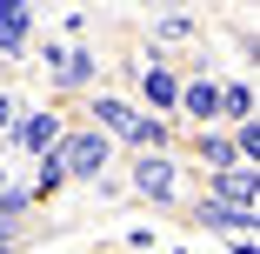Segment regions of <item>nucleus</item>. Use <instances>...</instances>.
<instances>
[{"mask_svg":"<svg viewBox=\"0 0 260 254\" xmlns=\"http://www.w3.org/2000/svg\"><path fill=\"white\" fill-rule=\"evenodd\" d=\"M54 161H60L74 181H100V167H107V134H93V127H74V134H60Z\"/></svg>","mask_w":260,"mask_h":254,"instance_id":"1","label":"nucleus"},{"mask_svg":"<svg viewBox=\"0 0 260 254\" xmlns=\"http://www.w3.org/2000/svg\"><path fill=\"white\" fill-rule=\"evenodd\" d=\"M47 74H54V87H93L100 61H93V47H47Z\"/></svg>","mask_w":260,"mask_h":254,"instance_id":"2","label":"nucleus"},{"mask_svg":"<svg viewBox=\"0 0 260 254\" xmlns=\"http://www.w3.org/2000/svg\"><path fill=\"white\" fill-rule=\"evenodd\" d=\"M134 194H147V201H174V194H180L174 161H167V154H140V161H134Z\"/></svg>","mask_w":260,"mask_h":254,"instance_id":"3","label":"nucleus"},{"mask_svg":"<svg viewBox=\"0 0 260 254\" xmlns=\"http://www.w3.org/2000/svg\"><path fill=\"white\" fill-rule=\"evenodd\" d=\"M193 221H200V228H214V234H234V241H240V234H253L260 214H253V208H227V201H200Z\"/></svg>","mask_w":260,"mask_h":254,"instance_id":"4","label":"nucleus"},{"mask_svg":"<svg viewBox=\"0 0 260 254\" xmlns=\"http://www.w3.org/2000/svg\"><path fill=\"white\" fill-rule=\"evenodd\" d=\"M207 201L253 208V201H260V167H227V174H214V194H207Z\"/></svg>","mask_w":260,"mask_h":254,"instance_id":"5","label":"nucleus"},{"mask_svg":"<svg viewBox=\"0 0 260 254\" xmlns=\"http://www.w3.org/2000/svg\"><path fill=\"white\" fill-rule=\"evenodd\" d=\"M14 140L34 147V154H54V147H60V121L54 114H27V121H14Z\"/></svg>","mask_w":260,"mask_h":254,"instance_id":"6","label":"nucleus"},{"mask_svg":"<svg viewBox=\"0 0 260 254\" xmlns=\"http://www.w3.org/2000/svg\"><path fill=\"white\" fill-rule=\"evenodd\" d=\"M27 27H34V7H27V0H0V54H20Z\"/></svg>","mask_w":260,"mask_h":254,"instance_id":"7","label":"nucleus"},{"mask_svg":"<svg viewBox=\"0 0 260 254\" xmlns=\"http://www.w3.org/2000/svg\"><path fill=\"white\" fill-rule=\"evenodd\" d=\"M140 87H147V100H153V107H174V100H180V80H174L160 61H140Z\"/></svg>","mask_w":260,"mask_h":254,"instance_id":"8","label":"nucleus"},{"mask_svg":"<svg viewBox=\"0 0 260 254\" xmlns=\"http://www.w3.org/2000/svg\"><path fill=\"white\" fill-rule=\"evenodd\" d=\"M174 107H187L193 121H214V114H220V87H214V80H193V87H180Z\"/></svg>","mask_w":260,"mask_h":254,"instance_id":"9","label":"nucleus"},{"mask_svg":"<svg viewBox=\"0 0 260 254\" xmlns=\"http://www.w3.org/2000/svg\"><path fill=\"white\" fill-rule=\"evenodd\" d=\"M200 161L214 167V174H227V167H240V154H234V140H227V134H200Z\"/></svg>","mask_w":260,"mask_h":254,"instance_id":"10","label":"nucleus"},{"mask_svg":"<svg viewBox=\"0 0 260 254\" xmlns=\"http://www.w3.org/2000/svg\"><path fill=\"white\" fill-rule=\"evenodd\" d=\"M60 181H67V167H60L54 154H40V174H34V187H27V194H34V201H47V194H54Z\"/></svg>","mask_w":260,"mask_h":254,"instance_id":"11","label":"nucleus"},{"mask_svg":"<svg viewBox=\"0 0 260 254\" xmlns=\"http://www.w3.org/2000/svg\"><path fill=\"white\" fill-rule=\"evenodd\" d=\"M220 114H227V121H253V94H247L240 80H234V87H220Z\"/></svg>","mask_w":260,"mask_h":254,"instance_id":"12","label":"nucleus"},{"mask_svg":"<svg viewBox=\"0 0 260 254\" xmlns=\"http://www.w3.org/2000/svg\"><path fill=\"white\" fill-rule=\"evenodd\" d=\"M27 208H34V194H27V187H7V194H0V221H7V228H20Z\"/></svg>","mask_w":260,"mask_h":254,"instance_id":"13","label":"nucleus"},{"mask_svg":"<svg viewBox=\"0 0 260 254\" xmlns=\"http://www.w3.org/2000/svg\"><path fill=\"white\" fill-rule=\"evenodd\" d=\"M14 121H20V100H14V94H0V134H14Z\"/></svg>","mask_w":260,"mask_h":254,"instance_id":"14","label":"nucleus"},{"mask_svg":"<svg viewBox=\"0 0 260 254\" xmlns=\"http://www.w3.org/2000/svg\"><path fill=\"white\" fill-rule=\"evenodd\" d=\"M160 34H167V40H180V34H193V20H187V14H167V20H160Z\"/></svg>","mask_w":260,"mask_h":254,"instance_id":"15","label":"nucleus"},{"mask_svg":"<svg viewBox=\"0 0 260 254\" xmlns=\"http://www.w3.org/2000/svg\"><path fill=\"white\" fill-rule=\"evenodd\" d=\"M234 254H260V241H253V234H240V241H234Z\"/></svg>","mask_w":260,"mask_h":254,"instance_id":"16","label":"nucleus"}]
</instances>
